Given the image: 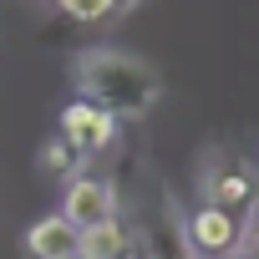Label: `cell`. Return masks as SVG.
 Masks as SVG:
<instances>
[{
    "mask_svg": "<svg viewBox=\"0 0 259 259\" xmlns=\"http://www.w3.org/2000/svg\"><path fill=\"white\" fill-rule=\"evenodd\" d=\"M112 6H117V11H133V6H143V0H112Z\"/></svg>",
    "mask_w": 259,
    "mask_h": 259,
    "instance_id": "obj_12",
    "label": "cell"
},
{
    "mask_svg": "<svg viewBox=\"0 0 259 259\" xmlns=\"http://www.w3.org/2000/svg\"><path fill=\"white\" fill-rule=\"evenodd\" d=\"M26 254L31 259H76L81 254V229L66 213H41L26 229Z\"/></svg>",
    "mask_w": 259,
    "mask_h": 259,
    "instance_id": "obj_7",
    "label": "cell"
},
{
    "mask_svg": "<svg viewBox=\"0 0 259 259\" xmlns=\"http://www.w3.org/2000/svg\"><path fill=\"white\" fill-rule=\"evenodd\" d=\"M249 219L254 213H229L213 203H198L193 213H183V234L193 259H239L244 239H249Z\"/></svg>",
    "mask_w": 259,
    "mask_h": 259,
    "instance_id": "obj_4",
    "label": "cell"
},
{
    "mask_svg": "<svg viewBox=\"0 0 259 259\" xmlns=\"http://www.w3.org/2000/svg\"><path fill=\"white\" fill-rule=\"evenodd\" d=\"M56 11H61L66 21H76V26H97V21L117 16L112 0H56Z\"/></svg>",
    "mask_w": 259,
    "mask_h": 259,
    "instance_id": "obj_9",
    "label": "cell"
},
{
    "mask_svg": "<svg viewBox=\"0 0 259 259\" xmlns=\"http://www.w3.org/2000/svg\"><path fill=\"white\" fill-rule=\"evenodd\" d=\"M127 259H143V249H138V239H133V254H127Z\"/></svg>",
    "mask_w": 259,
    "mask_h": 259,
    "instance_id": "obj_13",
    "label": "cell"
},
{
    "mask_svg": "<svg viewBox=\"0 0 259 259\" xmlns=\"http://www.w3.org/2000/svg\"><path fill=\"white\" fill-rule=\"evenodd\" d=\"M56 138H66L81 158H97V153H107V148L117 143V117L76 97V102H66L61 117H56Z\"/></svg>",
    "mask_w": 259,
    "mask_h": 259,
    "instance_id": "obj_5",
    "label": "cell"
},
{
    "mask_svg": "<svg viewBox=\"0 0 259 259\" xmlns=\"http://www.w3.org/2000/svg\"><path fill=\"white\" fill-rule=\"evenodd\" d=\"M203 203L229 208V213H254L259 208V178L254 163H244L229 148H213L203 158Z\"/></svg>",
    "mask_w": 259,
    "mask_h": 259,
    "instance_id": "obj_3",
    "label": "cell"
},
{
    "mask_svg": "<svg viewBox=\"0 0 259 259\" xmlns=\"http://www.w3.org/2000/svg\"><path fill=\"white\" fill-rule=\"evenodd\" d=\"M76 163H81V153H76L66 138H51V143L41 148V168H46L51 178H66V173H76Z\"/></svg>",
    "mask_w": 259,
    "mask_h": 259,
    "instance_id": "obj_10",
    "label": "cell"
},
{
    "mask_svg": "<svg viewBox=\"0 0 259 259\" xmlns=\"http://www.w3.org/2000/svg\"><path fill=\"white\" fill-rule=\"evenodd\" d=\"M61 213H66L76 229H92V224L122 219V193H117V183H112V178H97V173H76V178L66 183Z\"/></svg>",
    "mask_w": 259,
    "mask_h": 259,
    "instance_id": "obj_6",
    "label": "cell"
},
{
    "mask_svg": "<svg viewBox=\"0 0 259 259\" xmlns=\"http://www.w3.org/2000/svg\"><path fill=\"white\" fill-rule=\"evenodd\" d=\"M127 254H133V229H127V219H107V224L81 229V254L76 259H127Z\"/></svg>",
    "mask_w": 259,
    "mask_h": 259,
    "instance_id": "obj_8",
    "label": "cell"
},
{
    "mask_svg": "<svg viewBox=\"0 0 259 259\" xmlns=\"http://www.w3.org/2000/svg\"><path fill=\"white\" fill-rule=\"evenodd\" d=\"M71 81H76V97L112 112L117 122H133V117H148L163 97V76L153 61L133 56V51H117V46H87L71 56Z\"/></svg>",
    "mask_w": 259,
    "mask_h": 259,
    "instance_id": "obj_1",
    "label": "cell"
},
{
    "mask_svg": "<svg viewBox=\"0 0 259 259\" xmlns=\"http://www.w3.org/2000/svg\"><path fill=\"white\" fill-rule=\"evenodd\" d=\"M127 229H133L143 259H193L188 249V234H183V208L173 198V188L158 178V173H138V188H133V203H122Z\"/></svg>",
    "mask_w": 259,
    "mask_h": 259,
    "instance_id": "obj_2",
    "label": "cell"
},
{
    "mask_svg": "<svg viewBox=\"0 0 259 259\" xmlns=\"http://www.w3.org/2000/svg\"><path fill=\"white\" fill-rule=\"evenodd\" d=\"M249 234H254V244H259V208H254V219H249Z\"/></svg>",
    "mask_w": 259,
    "mask_h": 259,
    "instance_id": "obj_11",
    "label": "cell"
}]
</instances>
